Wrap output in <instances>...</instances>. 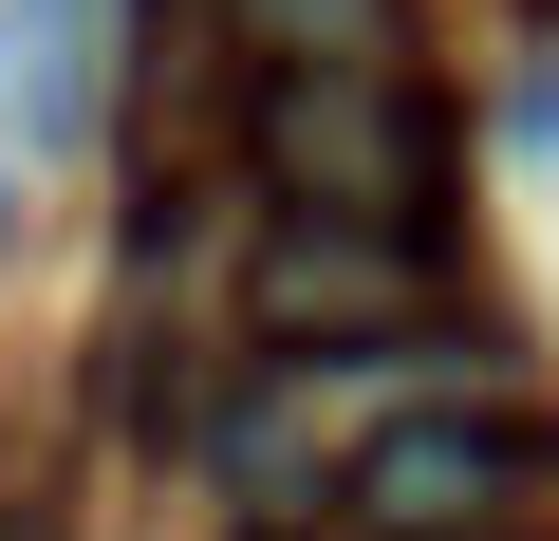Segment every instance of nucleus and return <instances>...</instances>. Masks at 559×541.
<instances>
[{"label": "nucleus", "instance_id": "f257e3e1", "mask_svg": "<svg viewBox=\"0 0 559 541\" xmlns=\"http://www.w3.org/2000/svg\"><path fill=\"white\" fill-rule=\"evenodd\" d=\"M242 150H261V187L299 224H355V243H429L448 224V113H429L411 57H280Z\"/></svg>", "mask_w": 559, "mask_h": 541}, {"label": "nucleus", "instance_id": "f03ea898", "mask_svg": "<svg viewBox=\"0 0 559 541\" xmlns=\"http://www.w3.org/2000/svg\"><path fill=\"white\" fill-rule=\"evenodd\" d=\"M559 504V430L540 411H392L355 448V522L373 541H503Z\"/></svg>", "mask_w": 559, "mask_h": 541}, {"label": "nucleus", "instance_id": "7ed1b4c3", "mask_svg": "<svg viewBox=\"0 0 559 541\" xmlns=\"http://www.w3.org/2000/svg\"><path fill=\"white\" fill-rule=\"evenodd\" d=\"M392 299H411V281H392V243L318 261V224H299V243H280L261 281H242V318H261V337H336V318H392Z\"/></svg>", "mask_w": 559, "mask_h": 541}, {"label": "nucleus", "instance_id": "20e7f679", "mask_svg": "<svg viewBox=\"0 0 559 541\" xmlns=\"http://www.w3.org/2000/svg\"><path fill=\"white\" fill-rule=\"evenodd\" d=\"M0 57H20V113L75 131L94 113V57H112V0H0Z\"/></svg>", "mask_w": 559, "mask_h": 541}, {"label": "nucleus", "instance_id": "39448f33", "mask_svg": "<svg viewBox=\"0 0 559 541\" xmlns=\"http://www.w3.org/2000/svg\"><path fill=\"white\" fill-rule=\"evenodd\" d=\"M261 57H411V0H242Z\"/></svg>", "mask_w": 559, "mask_h": 541}, {"label": "nucleus", "instance_id": "423d86ee", "mask_svg": "<svg viewBox=\"0 0 559 541\" xmlns=\"http://www.w3.org/2000/svg\"><path fill=\"white\" fill-rule=\"evenodd\" d=\"M0 541H75V522H57V504H0Z\"/></svg>", "mask_w": 559, "mask_h": 541}]
</instances>
